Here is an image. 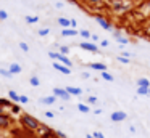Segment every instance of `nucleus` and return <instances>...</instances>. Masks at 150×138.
<instances>
[{"label": "nucleus", "instance_id": "7c9ffc66", "mask_svg": "<svg viewBox=\"0 0 150 138\" xmlns=\"http://www.w3.org/2000/svg\"><path fill=\"white\" fill-rule=\"evenodd\" d=\"M20 103L21 104H28V103H29V98H28L26 95H20Z\"/></svg>", "mask_w": 150, "mask_h": 138}, {"label": "nucleus", "instance_id": "b1692460", "mask_svg": "<svg viewBox=\"0 0 150 138\" xmlns=\"http://www.w3.org/2000/svg\"><path fill=\"white\" fill-rule=\"evenodd\" d=\"M58 51H60L62 55H66V56H68V53H69V47H68V45H60V47H58Z\"/></svg>", "mask_w": 150, "mask_h": 138}, {"label": "nucleus", "instance_id": "0eeeda50", "mask_svg": "<svg viewBox=\"0 0 150 138\" xmlns=\"http://www.w3.org/2000/svg\"><path fill=\"white\" fill-rule=\"evenodd\" d=\"M113 37L118 40V43H120V48H121V50H123V47H124V45H127V43H129V39H127V37H124V35L121 34L120 31H113Z\"/></svg>", "mask_w": 150, "mask_h": 138}, {"label": "nucleus", "instance_id": "412c9836", "mask_svg": "<svg viewBox=\"0 0 150 138\" xmlns=\"http://www.w3.org/2000/svg\"><path fill=\"white\" fill-rule=\"evenodd\" d=\"M79 35H81L82 39H86V40H91L92 32H91V31H87V29H81V31H79Z\"/></svg>", "mask_w": 150, "mask_h": 138}, {"label": "nucleus", "instance_id": "c85d7f7f", "mask_svg": "<svg viewBox=\"0 0 150 138\" xmlns=\"http://www.w3.org/2000/svg\"><path fill=\"white\" fill-rule=\"evenodd\" d=\"M87 104H97V96L89 95V96H87Z\"/></svg>", "mask_w": 150, "mask_h": 138}, {"label": "nucleus", "instance_id": "a19ab883", "mask_svg": "<svg viewBox=\"0 0 150 138\" xmlns=\"http://www.w3.org/2000/svg\"><path fill=\"white\" fill-rule=\"evenodd\" d=\"M45 117H49V119H53V117H55V114H53L52 111H45Z\"/></svg>", "mask_w": 150, "mask_h": 138}, {"label": "nucleus", "instance_id": "f3484780", "mask_svg": "<svg viewBox=\"0 0 150 138\" xmlns=\"http://www.w3.org/2000/svg\"><path fill=\"white\" fill-rule=\"evenodd\" d=\"M8 99H10V101H15L18 104V103H20V95H18L15 90H8Z\"/></svg>", "mask_w": 150, "mask_h": 138}, {"label": "nucleus", "instance_id": "8fccbe9b", "mask_svg": "<svg viewBox=\"0 0 150 138\" xmlns=\"http://www.w3.org/2000/svg\"><path fill=\"white\" fill-rule=\"evenodd\" d=\"M34 138H47V137H42V135H36Z\"/></svg>", "mask_w": 150, "mask_h": 138}, {"label": "nucleus", "instance_id": "2eb2a0df", "mask_svg": "<svg viewBox=\"0 0 150 138\" xmlns=\"http://www.w3.org/2000/svg\"><path fill=\"white\" fill-rule=\"evenodd\" d=\"M8 71H10V74L13 76V74H20L23 69H21V66L18 63H11L10 66H8Z\"/></svg>", "mask_w": 150, "mask_h": 138}, {"label": "nucleus", "instance_id": "393cba45", "mask_svg": "<svg viewBox=\"0 0 150 138\" xmlns=\"http://www.w3.org/2000/svg\"><path fill=\"white\" fill-rule=\"evenodd\" d=\"M82 2L87 3V5L95 6V5H102V3H103V0H82Z\"/></svg>", "mask_w": 150, "mask_h": 138}, {"label": "nucleus", "instance_id": "a18cd8bd", "mask_svg": "<svg viewBox=\"0 0 150 138\" xmlns=\"http://www.w3.org/2000/svg\"><path fill=\"white\" fill-rule=\"evenodd\" d=\"M55 6H57L58 10H60V8H63V2H57V3H55Z\"/></svg>", "mask_w": 150, "mask_h": 138}, {"label": "nucleus", "instance_id": "de8ad7c7", "mask_svg": "<svg viewBox=\"0 0 150 138\" xmlns=\"http://www.w3.org/2000/svg\"><path fill=\"white\" fill-rule=\"evenodd\" d=\"M145 6H147V10L150 11V0H147V2H145Z\"/></svg>", "mask_w": 150, "mask_h": 138}, {"label": "nucleus", "instance_id": "f704fd0d", "mask_svg": "<svg viewBox=\"0 0 150 138\" xmlns=\"http://www.w3.org/2000/svg\"><path fill=\"white\" fill-rule=\"evenodd\" d=\"M92 137L94 138H105V135L102 133V132H98V130H95L94 133H92Z\"/></svg>", "mask_w": 150, "mask_h": 138}, {"label": "nucleus", "instance_id": "cd10ccee", "mask_svg": "<svg viewBox=\"0 0 150 138\" xmlns=\"http://www.w3.org/2000/svg\"><path fill=\"white\" fill-rule=\"evenodd\" d=\"M150 88V87H149ZM149 88H144V87H137V95H149Z\"/></svg>", "mask_w": 150, "mask_h": 138}, {"label": "nucleus", "instance_id": "9b49d317", "mask_svg": "<svg viewBox=\"0 0 150 138\" xmlns=\"http://www.w3.org/2000/svg\"><path fill=\"white\" fill-rule=\"evenodd\" d=\"M55 101H57V96H55V95L42 96V98H39V103H40V104H47V106H52Z\"/></svg>", "mask_w": 150, "mask_h": 138}, {"label": "nucleus", "instance_id": "c756f323", "mask_svg": "<svg viewBox=\"0 0 150 138\" xmlns=\"http://www.w3.org/2000/svg\"><path fill=\"white\" fill-rule=\"evenodd\" d=\"M18 45H20V48H21V50H23V51H26V53H28V51H29V45H28L26 42H20V43H18Z\"/></svg>", "mask_w": 150, "mask_h": 138}, {"label": "nucleus", "instance_id": "1a4fd4ad", "mask_svg": "<svg viewBox=\"0 0 150 138\" xmlns=\"http://www.w3.org/2000/svg\"><path fill=\"white\" fill-rule=\"evenodd\" d=\"M53 67H55V69L58 71V72L65 74V76H69V74H71V69H69V67H66L65 64L58 63V61H53Z\"/></svg>", "mask_w": 150, "mask_h": 138}, {"label": "nucleus", "instance_id": "423d86ee", "mask_svg": "<svg viewBox=\"0 0 150 138\" xmlns=\"http://www.w3.org/2000/svg\"><path fill=\"white\" fill-rule=\"evenodd\" d=\"M79 47H81L82 50H86V51H92V53H97L98 51L97 43H94V42H91V40H82L81 43H79Z\"/></svg>", "mask_w": 150, "mask_h": 138}, {"label": "nucleus", "instance_id": "49530a36", "mask_svg": "<svg viewBox=\"0 0 150 138\" xmlns=\"http://www.w3.org/2000/svg\"><path fill=\"white\" fill-rule=\"evenodd\" d=\"M129 132L131 133H136V127H134V125H129Z\"/></svg>", "mask_w": 150, "mask_h": 138}, {"label": "nucleus", "instance_id": "f8f14e48", "mask_svg": "<svg viewBox=\"0 0 150 138\" xmlns=\"http://www.w3.org/2000/svg\"><path fill=\"white\" fill-rule=\"evenodd\" d=\"M65 88H66V92H68L71 96H81L82 95V88H79V87L68 85V87H65Z\"/></svg>", "mask_w": 150, "mask_h": 138}, {"label": "nucleus", "instance_id": "4be33fe9", "mask_svg": "<svg viewBox=\"0 0 150 138\" xmlns=\"http://www.w3.org/2000/svg\"><path fill=\"white\" fill-rule=\"evenodd\" d=\"M29 83H31L33 87H39V85H40V80H39V77H37V76H33V77L29 79Z\"/></svg>", "mask_w": 150, "mask_h": 138}, {"label": "nucleus", "instance_id": "58836bf2", "mask_svg": "<svg viewBox=\"0 0 150 138\" xmlns=\"http://www.w3.org/2000/svg\"><path fill=\"white\" fill-rule=\"evenodd\" d=\"M121 56H123V58H127V60H131V58H132V55H131L129 51H123V53H121Z\"/></svg>", "mask_w": 150, "mask_h": 138}, {"label": "nucleus", "instance_id": "a878e982", "mask_svg": "<svg viewBox=\"0 0 150 138\" xmlns=\"http://www.w3.org/2000/svg\"><path fill=\"white\" fill-rule=\"evenodd\" d=\"M10 111H11V114H20V112H21V108H20V104H11Z\"/></svg>", "mask_w": 150, "mask_h": 138}, {"label": "nucleus", "instance_id": "37998d69", "mask_svg": "<svg viewBox=\"0 0 150 138\" xmlns=\"http://www.w3.org/2000/svg\"><path fill=\"white\" fill-rule=\"evenodd\" d=\"M81 76H82V79H89V77H91V74H89L87 71H84V72H82Z\"/></svg>", "mask_w": 150, "mask_h": 138}, {"label": "nucleus", "instance_id": "ea45409f", "mask_svg": "<svg viewBox=\"0 0 150 138\" xmlns=\"http://www.w3.org/2000/svg\"><path fill=\"white\" fill-rule=\"evenodd\" d=\"M108 45H110V42H108V40H100V47L102 48H107Z\"/></svg>", "mask_w": 150, "mask_h": 138}, {"label": "nucleus", "instance_id": "7ed1b4c3", "mask_svg": "<svg viewBox=\"0 0 150 138\" xmlns=\"http://www.w3.org/2000/svg\"><path fill=\"white\" fill-rule=\"evenodd\" d=\"M94 18H95V21H97V24L100 26L102 29H105V31H111V29H113V26H111V22L107 19V16H103V15H98V13H97V15H95Z\"/></svg>", "mask_w": 150, "mask_h": 138}, {"label": "nucleus", "instance_id": "79ce46f5", "mask_svg": "<svg viewBox=\"0 0 150 138\" xmlns=\"http://www.w3.org/2000/svg\"><path fill=\"white\" fill-rule=\"evenodd\" d=\"M91 40H92V42H98V35H97V34H92V35H91Z\"/></svg>", "mask_w": 150, "mask_h": 138}, {"label": "nucleus", "instance_id": "864d4df0", "mask_svg": "<svg viewBox=\"0 0 150 138\" xmlns=\"http://www.w3.org/2000/svg\"><path fill=\"white\" fill-rule=\"evenodd\" d=\"M149 96H150V88H149Z\"/></svg>", "mask_w": 150, "mask_h": 138}, {"label": "nucleus", "instance_id": "aec40b11", "mask_svg": "<svg viewBox=\"0 0 150 138\" xmlns=\"http://www.w3.org/2000/svg\"><path fill=\"white\" fill-rule=\"evenodd\" d=\"M100 76H102V79L107 80V82H113V80H115V77L111 76V74L108 72V71H103V72H100Z\"/></svg>", "mask_w": 150, "mask_h": 138}, {"label": "nucleus", "instance_id": "e433bc0d", "mask_svg": "<svg viewBox=\"0 0 150 138\" xmlns=\"http://www.w3.org/2000/svg\"><path fill=\"white\" fill-rule=\"evenodd\" d=\"M49 56L52 58L53 61H57V58H58V51H49Z\"/></svg>", "mask_w": 150, "mask_h": 138}, {"label": "nucleus", "instance_id": "2f4dec72", "mask_svg": "<svg viewBox=\"0 0 150 138\" xmlns=\"http://www.w3.org/2000/svg\"><path fill=\"white\" fill-rule=\"evenodd\" d=\"M7 18H8V13L5 10H0V21H5Z\"/></svg>", "mask_w": 150, "mask_h": 138}, {"label": "nucleus", "instance_id": "a211bd4d", "mask_svg": "<svg viewBox=\"0 0 150 138\" xmlns=\"http://www.w3.org/2000/svg\"><path fill=\"white\" fill-rule=\"evenodd\" d=\"M78 111H79V112H84V114H87V112H91V106L86 104V103H78Z\"/></svg>", "mask_w": 150, "mask_h": 138}, {"label": "nucleus", "instance_id": "c9c22d12", "mask_svg": "<svg viewBox=\"0 0 150 138\" xmlns=\"http://www.w3.org/2000/svg\"><path fill=\"white\" fill-rule=\"evenodd\" d=\"M55 137L57 138H66V133H63L62 130H55Z\"/></svg>", "mask_w": 150, "mask_h": 138}, {"label": "nucleus", "instance_id": "c03bdc74", "mask_svg": "<svg viewBox=\"0 0 150 138\" xmlns=\"http://www.w3.org/2000/svg\"><path fill=\"white\" fill-rule=\"evenodd\" d=\"M94 114H95V116H98V114H102V109H100V108H97V109H94Z\"/></svg>", "mask_w": 150, "mask_h": 138}, {"label": "nucleus", "instance_id": "39448f33", "mask_svg": "<svg viewBox=\"0 0 150 138\" xmlns=\"http://www.w3.org/2000/svg\"><path fill=\"white\" fill-rule=\"evenodd\" d=\"M127 119V114L124 111H113L110 114V120L115 122V124H118V122H123Z\"/></svg>", "mask_w": 150, "mask_h": 138}, {"label": "nucleus", "instance_id": "4c0bfd02", "mask_svg": "<svg viewBox=\"0 0 150 138\" xmlns=\"http://www.w3.org/2000/svg\"><path fill=\"white\" fill-rule=\"evenodd\" d=\"M69 22H71V29H76V27H78V21H76L74 18L69 19Z\"/></svg>", "mask_w": 150, "mask_h": 138}, {"label": "nucleus", "instance_id": "3c124183", "mask_svg": "<svg viewBox=\"0 0 150 138\" xmlns=\"http://www.w3.org/2000/svg\"><path fill=\"white\" fill-rule=\"evenodd\" d=\"M4 112H5V111H4V108H0V114H4Z\"/></svg>", "mask_w": 150, "mask_h": 138}, {"label": "nucleus", "instance_id": "603ef678", "mask_svg": "<svg viewBox=\"0 0 150 138\" xmlns=\"http://www.w3.org/2000/svg\"><path fill=\"white\" fill-rule=\"evenodd\" d=\"M69 2H74V3H76V0H69Z\"/></svg>", "mask_w": 150, "mask_h": 138}, {"label": "nucleus", "instance_id": "f03ea898", "mask_svg": "<svg viewBox=\"0 0 150 138\" xmlns=\"http://www.w3.org/2000/svg\"><path fill=\"white\" fill-rule=\"evenodd\" d=\"M129 8H131V3L126 2V0H115V2L111 3V10H113L115 13H118V15L126 13Z\"/></svg>", "mask_w": 150, "mask_h": 138}, {"label": "nucleus", "instance_id": "5701e85b", "mask_svg": "<svg viewBox=\"0 0 150 138\" xmlns=\"http://www.w3.org/2000/svg\"><path fill=\"white\" fill-rule=\"evenodd\" d=\"M26 22L28 24H36V22H39V16H26Z\"/></svg>", "mask_w": 150, "mask_h": 138}, {"label": "nucleus", "instance_id": "20e7f679", "mask_svg": "<svg viewBox=\"0 0 150 138\" xmlns=\"http://www.w3.org/2000/svg\"><path fill=\"white\" fill-rule=\"evenodd\" d=\"M52 93L57 96V98L63 99V101H69V99H71V95L66 92V88H62V87H55V88L52 90Z\"/></svg>", "mask_w": 150, "mask_h": 138}, {"label": "nucleus", "instance_id": "dca6fc26", "mask_svg": "<svg viewBox=\"0 0 150 138\" xmlns=\"http://www.w3.org/2000/svg\"><path fill=\"white\" fill-rule=\"evenodd\" d=\"M136 85L137 87H144V88H149V87H150V80L147 79V77H140V79H137Z\"/></svg>", "mask_w": 150, "mask_h": 138}, {"label": "nucleus", "instance_id": "6e6552de", "mask_svg": "<svg viewBox=\"0 0 150 138\" xmlns=\"http://www.w3.org/2000/svg\"><path fill=\"white\" fill-rule=\"evenodd\" d=\"M11 125V117L4 112V114H0V128H8Z\"/></svg>", "mask_w": 150, "mask_h": 138}, {"label": "nucleus", "instance_id": "ddd939ff", "mask_svg": "<svg viewBox=\"0 0 150 138\" xmlns=\"http://www.w3.org/2000/svg\"><path fill=\"white\" fill-rule=\"evenodd\" d=\"M89 67L94 71H98V72H103V71H107V64L105 63H89Z\"/></svg>", "mask_w": 150, "mask_h": 138}, {"label": "nucleus", "instance_id": "72a5a7b5", "mask_svg": "<svg viewBox=\"0 0 150 138\" xmlns=\"http://www.w3.org/2000/svg\"><path fill=\"white\" fill-rule=\"evenodd\" d=\"M0 76H4V77H11L10 71L8 69H0Z\"/></svg>", "mask_w": 150, "mask_h": 138}, {"label": "nucleus", "instance_id": "4468645a", "mask_svg": "<svg viewBox=\"0 0 150 138\" xmlns=\"http://www.w3.org/2000/svg\"><path fill=\"white\" fill-rule=\"evenodd\" d=\"M78 34H79L78 29H71V27L63 29V31H62V35H63V37H74V35H78Z\"/></svg>", "mask_w": 150, "mask_h": 138}, {"label": "nucleus", "instance_id": "6ab92c4d", "mask_svg": "<svg viewBox=\"0 0 150 138\" xmlns=\"http://www.w3.org/2000/svg\"><path fill=\"white\" fill-rule=\"evenodd\" d=\"M58 24L62 26L63 29L71 27V22H69V18H58Z\"/></svg>", "mask_w": 150, "mask_h": 138}, {"label": "nucleus", "instance_id": "bb28decb", "mask_svg": "<svg viewBox=\"0 0 150 138\" xmlns=\"http://www.w3.org/2000/svg\"><path fill=\"white\" fill-rule=\"evenodd\" d=\"M49 34H50V29H49V27L39 29V35H40V37H45V35H49Z\"/></svg>", "mask_w": 150, "mask_h": 138}, {"label": "nucleus", "instance_id": "f257e3e1", "mask_svg": "<svg viewBox=\"0 0 150 138\" xmlns=\"http://www.w3.org/2000/svg\"><path fill=\"white\" fill-rule=\"evenodd\" d=\"M20 124H21V127L28 128V130H31V132H36V133L40 128V125H42L39 122V119H36L34 116L28 114V112H21L20 114Z\"/></svg>", "mask_w": 150, "mask_h": 138}, {"label": "nucleus", "instance_id": "9d476101", "mask_svg": "<svg viewBox=\"0 0 150 138\" xmlns=\"http://www.w3.org/2000/svg\"><path fill=\"white\" fill-rule=\"evenodd\" d=\"M57 61H58V63H62V64H65V66L69 67V69H71V66H73V61L69 60L66 55H62L60 51H58V58H57Z\"/></svg>", "mask_w": 150, "mask_h": 138}, {"label": "nucleus", "instance_id": "473e14b6", "mask_svg": "<svg viewBox=\"0 0 150 138\" xmlns=\"http://www.w3.org/2000/svg\"><path fill=\"white\" fill-rule=\"evenodd\" d=\"M116 60L120 61L121 64H129V63H131V60H127V58H123V56H118Z\"/></svg>", "mask_w": 150, "mask_h": 138}, {"label": "nucleus", "instance_id": "09e8293b", "mask_svg": "<svg viewBox=\"0 0 150 138\" xmlns=\"http://www.w3.org/2000/svg\"><path fill=\"white\" fill-rule=\"evenodd\" d=\"M86 138H94V137H92V133H87V135H86Z\"/></svg>", "mask_w": 150, "mask_h": 138}]
</instances>
